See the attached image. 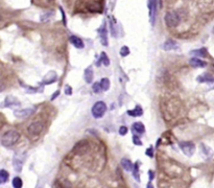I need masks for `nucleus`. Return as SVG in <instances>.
Returning <instances> with one entry per match:
<instances>
[{
    "label": "nucleus",
    "mask_w": 214,
    "mask_h": 188,
    "mask_svg": "<svg viewBox=\"0 0 214 188\" xmlns=\"http://www.w3.org/2000/svg\"><path fill=\"white\" fill-rule=\"evenodd\" d=\"M19 139H20V134L15 130H9L2 135L1 144L4 148H11L19 141Z\"/></svg>",
    "instance_id": "obj_1"
},
{
    "label": "nucleus",
    "mask_w": 214,
    "mask_h": 188,
    "mask_svg": "<svg viewBox=\"0 0 214 188\" xmlns=\"http://www.w3.org/2000/svg\"><path fill=\"white\" fill-rule=\"evenodd\" d=\"M180 20H181L180 15H179V13L175 11L167 12L165 14V17H164L165 24L170 28L177 27L179 23H180Z\"/></svg>",
    "instance_id": "obj_2"
},
{
    "label": "nucleus",
    "mask_w": 214,
    "mask_h": 188,
    "mask_svg": "<svg viewBox=\"0 0 214 188\" xmlns=\"http://www.w3.org/2000/svg\"><path fill=\"white\" fill-rule=\"evenodd\" d=\"M92 115L94 118H100L104 115V113L107 112V105L104 101H96L94 104V106L92 107Z\"/></svg>",
    "instance_id": "obj_3"
},
{
    "label": "nucleus",
    "mask_w": 214,
    "mask_h": 188,
    "mask_svg": "<svg viewBox=\"0 0 214 188\" xmlns=\"http://www.w3.org/2000/svg\"><path fill=\"white\" fill-rule=\"evenodd\" d=\"M179 146H180L181 151L184 153L185 156L187 157H191L193 156L194 152H195V145H194L193 142L191 141H183L179 143Z\"/></svg>",
    "instance_id": "obj_4"
},
{
    "label": "nucleus",
    "mask_w": 214,
    "mask_h": 188,
    "mask_svg": "<svg viewBox=\"0 0 214 188\" xmlns=\"http://www.w3.org/2000/svg\"><path fill=\"white\" fill-rule=\"evenodd\" d=\"M43 123L40 122V121H35L33 122L31 125H29V126H28V134L31 136V137H36L38 135H40L41 133H42L43 131Z\"/></svg>",
    "instance_id": "obj_5"
},
{
    "label": "nucleus",
    "mask_w": 214,
    "mask_h": 188,
    "mask_svg": "<svg viewBox=\"0 0 214 188\" xmlns=\"http://www.w3.org/2000/svg\"><path fill=\"white\" fill-rule=\"evenodd\" d=\"M89 151V143L86 141V140H83V141H79L75 144V146L73 148V153L75 155L82 156L86 154Z\"/></svg>",
    "instance_id": "obj_6"
},
{
    "label": "nucleus",
    "mask_w": 214,
    "mask_h": 188,
    "mask_svg": "<svg viewBox=\"0 0 214 188\" xmlns=\"http://www.w3.org/2000/svg\"><path fill=\"white\" fill-rule=\"evenodd\" d=\"M157 5L158 0H148V9H149V20L154 25L156 20V14H157Z\"/></svg>",
    "instance_id": "obj_7"
},
{
    "label": "nucleus",
    "mask_w": 214,
    "mask_h": 188,
    "mask_svg": "<svg viewBox=\"0 0 214 188\" xmlns=\"http://www.w3.org/2000/svg\"><path fill=\"white\" fill-rule=\"evenodd\" d=\"M34 110L31 108H26V109H18L14 111V115L17 118H27L28 116H30L33 114Z\"/></svg>",
    "instance_id": "obj_8"
},
{
    "label": "nucleus",
    "mask_w": 214,
    "mask_h": 188,
    "mask_svg": "<svg viewBox=\"0 0 214 188\" xmlns=\"http://www.w3.org/2000/svg\"><path fill=\"white\" fill-rule=\"evenodd\" d=\"M4 106L8 108H16V107H20L21 103L19 101L17 98L14 96H6L5 100H4Z\"/></svg>",
    "instance_id": "obj_9"
},
{
    "label": "nucleus",
    "mask_w": 214,
    "mask_h": 188,
    "mask_svg": "<svg viewBox=\"0 0 214 188\" xmlns=\"http://www.w3.org/2000/svg\"><path fill=\"white\" fill-rule=\"evenodd\" d=\"M56 73L54 71H50L48 72L47 74L44 76L43 81H42V85H49V84H52L56 81Z\"/></svg>",
    "instance_id": "obj_10"
},
{
    "label": "nucleus",
    "mask_w": 214,
    "mask_h": 188,
    "mask_svg": "<svg viewBox=\"0 0 214 188\" xmlns=\"http://www.w3.org/2000/svg\"><path fill=\"white\" fill-rule=\"evenodd\" d=\"M200 149H201V153H202V155L206 159H211L213 157L214 152L209 148V146H207L206 144H204V143H202V144H201Z\"/></svg>",
    "instance_id": "obj_11"
},
{
    "label": "nucleus",
    "mask_w": 214,
    "mask_h": 188,
    "mask_svg": "<svg viewBox=\"0 0 214 188\" xmlns=\"http://www.w3.org/2000/svg\"><path fill=\"white\" fill-rule=\"evenodd\" d=\"M179 46H178V43L175 42V41L169 39V40H166L164 44H163V49L165 50V51H170V50H175L178 49Z\"/></svg>",
    "instance_id": "obj_12"
},
{
    "label": "nucleus",
    "mask_w": 214,
    "mask_h": 188,
    "mask_svg": "<svg viewBox=\"0 0 214 188\" xmlns=\"http://www.w3.org/2000/svg\"><path fill=\"white\" fill-rule=\"evenodd\" d=\"M69 41H70V43L75 47V48L82 49L85 47V44H84V42H83V40L81 39V38H78V36H71L69 38Z\"/></svg>",
    "instance_id": "obj_13"
},
{
    "label": "nucleus",
    "mask_w": 214,
    "mask_h": 188,
    "mask_svg": "<svg viewBox=\"0 0 214 188\" xmlns=\"http://www.w3.org/2000/svg\"><path fill=\"white\" fill-rule=\"evenodd\" d=\"M98 31H99V39H100L101 44H103L104 46H108V31H107L106 25L104 24Z\"/></svg>",
    "instance_id": "obj_14"
},
{
    "label": "nucleus",
    "mask_w": 214,
    "mask_h": 188,
    "mask_svg": "<svg viewBox=\"0 0 214 188\" xmlns=\"http://www.w3.org/2000/svg\"><path fill=\"white\" fill-rule=\"evenodd\" d=\"M13 166H14L15 170L18 171V173H21V171H22V167H23V161H22V159L17 155H15L14 159H13Z\"/></svg>",
    "instance_id": "obj_15"
},
{
    "label": "nucleus",
    "mask_w": 214,
    "mask_h": 188,
    "mask_svg": "<svg viewBox=\"0 0 214 188\" xmlns=\"http://www.w3.org/2000/svg\"><path fill=\"white\" fill-rule=\"evenodd\" d=\"M190 65L194 67V68H204V67H206V62L205 61H203V60H201L199 58H192V59H190Z\"/></svg>",
    "instance_id": "obj_16"
},
{
    "label": "nucleus",
    "mask_w": 214,
    "mask_h": 188,
    "mask_svg": "<svg viewBox=\"0 0 214 188\" xmlns=\"http://www.w3.org/2000/svg\"><path fill=\"white\" fill-rule=\"evenodd\" d=\"M196 81L199 83H214V78L210 73H203L197 76Z\"/></svg>",
    "instance_id": "obj_17"
},
{
    "label": "nucleus",
    "mask_w": 214,
    "mask_h": 188,
    "mask_svg": "<svg viewBox=\"0 0 214 188\" xmlns=\"http://www.w3.org/2000/svg\"><path fill=\"white\" fill-rule=\"evenodd\" d=\"M120 164H121V166H122L123 169L126 170V171H133V169H134V165H133L132 162L129 160V159H126V158L121 159Z\"/></svg>",
    "instance_id": "obj_18"
},
{
    "label": "nucleus",
    "mask_w": 214,
    "mask_h": 188,
    "mask_svg": "<svg viewBox=\"0 0 214 188\" xmlns=\"http://www.w3.org/2000/svg\"><path fill=\"white\" fill-rule=\"evenodd\" d=\"M54 15L56 14H54L53 11H48L40 16V20H41V22H44V23H45V22H48L51 20V19H53Z\"/></svg>",
    "instance_id": "obj_19"
},
{
    "label": "nucleus",
    "mask_w": 214,
    "mask_h": 188,
    "mask_svg": "<svg viewBox=\"0 0 214 188\" xmlns=\"http://www.w3.org/2000/svg\"><path fill=\"white\" fill-rule=\"evenodd\" d=\"M84 76H85L86 83H88V84H91L92 81H93V70H92L91 67H88V68L85 70Z\"/></svg>",
    "instance_id": "obj_20"
},
{
    "label": "nucleus",
    "mask_w": 214,
    "mask_h": 188,
    "mask_svg": "<svg viewBox=\"0 0 214 188\" xmlns=\"http://www.w3.org/2000/svg\"><path fill=\"white\" fill-rule=\"evenodd\" d=\"M127 114H129L130 116H133V117H138V116H141L143 114V110L140 106H137L134 110L127 111Z\"/></svg>",
    "instance_id": "obj_21"
},
{
    "label": "nucleus",
    "mask_w": 214,
    "mask_h": 188,
    "mask_svg": "<svg viewBox=\"0 0 214 188\" xmlns=\"http://www.w3.org/2000/svg\"><path fill=\"white\" fill-rule=\"evenodd\" d=\"M133 131L138 134H143L145 132V126L142 122H135L133 123Z\"/></svg>",
    "instance_id": "obj_22"
},
{
    "label": "nucleus",
    "mask_w": 214,
    "mask_h": 188,
    "mask_svg": "<svg viewBox=\"0 0 214 188\" xmlns=\"http://www.w3.org/2000/svg\"><path fill=\"white\" fill-rule=\"evenodd\" d=\"M54 188H71L70 184L68 181L66 180H57L56 183H54Z\"/></svg>",
    "instance_id": "obj_23"
},
{
    "label": "nucleus",
    "mask_w": 214,
    "mask_h": 188,
    "mask_svg": "<svg viewBox=\"0 0 214 188\" xmlns=\"http://www.w3.org/2000/svg\"><path fill=\"white\" fill-rule=\"evenodd\" d=\"M191 55L200 56V58H205L207 56V49L206 48H200V49H195L191 51Z\"/></svg>",
    "instance_id": "obj_24"
},
{
    "label": "nucleus",
    "mask_w": 214,
    "mask_h": 188,
    "mask_svg": "<svg viewBox=\"0 0 214 188\" xmlns=\"http://www.w3.org/2000/svg\"><path fill=\"white\" fill-rule=\"evenodd\" d=\"M139 165L140 163L139 162H136L135 164H134V169H133V176L135 178V180L137 182H140V176H139Z\"/></svg>",
    "instance_id": "obj_25"
},
{
    "label": "nucleus",
    "mask_w": 214,
    "mask_h": 188,
    "mask_svg": "<svg viewBox=\"0 0 214 188\" xmlns=\"http://www.w3.org/2000/svg\"><path fill=\"white\" fill-rule=\"evenodd\" d=\"M8 177H9V175L5 169L0 170V183L1 184H4L6 181L8 180Z\"/></svg>",
    "instance_id": "obj_26"
},
{
    "label": "nucleus",
    "mask_w": 214,
    "mask_h": 188,
    "mask_svg": "<svg viewBox=\"0 0 214 188\" xmlns=\"http://www.w3.org/2000/svg\"><path fill=\"white\" fill-rule=\"evenodd\" d=\"M12 184H13V187L14 188H22V186H23V182H22L21 178H19V177L14 178Z\"/></svg>",
    "instance_id": "obj_27"
},
{
    "label": "nucleus",
    "mask_w": 214,
    "mask_h": 188,
    "mask_svg": "<svg viewBox=\"0 0 214 188\" xmlns=\"http://www.w3.org/2000/svg\"><path fill=\"white\" fill-rule=\"evenodd\" d=\"M99 61H100L101 63H103L104 66H109V65H110V60H109V58L107 56L106 52H104V51L100 53V59H99Z\"/></svg>",
    "instance_id": "obj_28"
},
{
    "label": "nucleus",
    "mask_w": 214,
    "mask_h": 188,
    "mask_svg": "<svg viewBox=\"0 0 214 188\" xmlns=\"http://www.w3.org/2000/svg\"><path fill=\"white\" fill-rule=\"evenodd\" d=\"M101 88H103V91H108L109 88H110V81L109 78H103L100 82Z\"/></svg>",
    "instance_id": "obj_29"
},
{
    "label": "nucleus",
    "mask_w": 214,
    "mask_h": 188,
    "mask_svg": "<svg viewBox=\"0 0 214 188\" xmlns=\"http://www.w3.org/2000/svg\"><path fill=\"white\" fill-rule=\"evenodd\" d=\"M92 91H93L94 93H100V91H103L100 83H98V82L94 83L93 86H92Z\"/></svg>",
    "instance_id": "obj_30"
},
{
    "label": "nucleus",
    "mask_w": 214,
    "mask_h": 188,
    "mask_svg": "<svg viewBox=\"0 0 214 188\" xmlns=\"http://www.w3.org/2000/svg\"><path fill=\"white\" fill-rule=\"evenodd\" d=\"M119 52H120L121 56H127L130 55V48L127 46H122Z\"/></svg>",
    "instance_id": "obj_31"
},
{
    "label": "nucleus",
    "mask_w": 214,
    "mask_h": 188,
    "mask_svg": "<svg viewBox=\"0 0 214 188\" xmlns=\"http://www.w3.org/2000/svg\"><path fill=\"white\" fill-rule=\"evenodd\" d=\"M133 142H134V144H136L138 146L142 145V141L140 140L139 136H137V135H133Z\"/></svg>",
    "instance_id": "obj_32"
},
{
    "label": "nucleus",
    "mask_w": 214,
    "mask_h": 188,
    "mask_svg": "<svg viewBox=\"0 0 214 188\" xmlns=\"http://www.w3.org/2000/svg\"><path fill=\"white\" fill-rule=\"evenodd\" d=\"M145 154H146V156H148L149 158H154V148H152V146H149V148L146 149Z\"/></svg>",
    "instance_id": "obj_33"
},
{
    "label": "nucleus",
    "mask_w": 214,
    "mask_h": 188,
    "mask_svg": "<svg viewBox=\"0 0 214 188\" xmlns=\"http://www.w3.org/2000/svg\"><path fill=\"white\" fill-rule=\"evenodd\" d=\"M64 91H65V94L66 95H69V96H70V95H72V88L70 87L69 85H66L65 86V90H64Z\"/></svg>",
    "instance_id": "obj_34"
},
{
    "label": "nucleus",
    "mask_w": 214,
    "mask_h": 188,
    "mask_svg": "<svg viewBox=\"0 0 214 188\" xmlns=\"http://www.w3.org/2000/svg\"><path fill=\"white\" fill-rule=\"evenodd\" d=\"M110 30H111V34L113 35V37H116V33H115V25H114L112 20H110Z\"/></svg>",
    "instance_id": "obj_35"
},
{
    "label": "nucleus",
    "mask_w": 214,
    "mask_h": 188,
    "mask_svg": "<svg viewBox=\"0 0 214 188\" xmlns=\"http://www.w3.org/2000/svg\"><path fill=\"white\" fill-rule=\"evenodd\" d=\"M126 133H127V127L126 126H122L119 127V134H120L121 136H124Z\"/></svg>",
    "instance_id": "obj_36"
},
{
    "label": "nucleus",
    "mask_w": 214,
    "mask_h": 188,
    "mask_svg": "<svg viewBox=\"0 0 214 188\" xmlns=\"http://www.w3.org/2000/svg\"><path fill=\"white\" fill-rule=\"evenodd\" d=\"M148 179L149 181H152V180H154L155 179V173L152 170H148Z\"/></svg>",
    "instance_id": "obj_37"
},
{
    "label": "nucleus",
    "mask_w": 214,
    "mask_h": 188,
    "mask_svg": "<svg viewBox=\"0 0 214 188\" xmlns=\"http://www.w3.org/2000/svg\"><path fill=\"white\" fill-rule=\"evenodd\" d=\"M60 11H61V14H62V17H63V22H64V25H66V24H67V22H66V17H65V14H64L63 8H60Z\"/></svg>",
    "instance_id": "obj_38"
},
{
    "label": "nucleus",
    "mask_w": 214,
    "mask_h": 188,
    "mask_svg": "<svg viewBox=\"0 0 214 188\" xmlns=\"http://www.w3.org/2000/svg\"><path fill=\"white\" fill-rule=\"evenodd\" d=\"M60 94V91H56V92H54V94H53V96L51 97V99L53 100L54 99V98H56V96H57V95H59Z\"/></svg>",
    "instance_id": "obj_39"
},
{
    "label": "nucleus",
    "mask_w": 214,
    "mask_h": 188,
    "mask_svg": "<svg viewBox=\"0 0 214 188\" xmlns=\"http://www.w3.org/2000/svg\"><path fill=\"white\" fill-rule=\"evenodd\" d=\"M146 188H154V186H152V184L151 183V181L147 183V185H146Z\"/></svg>",
    "instance_id": "obj_40"
},
{
    "label": "nucleus",
    "mask_w": 214,
    "mask_h": 188,
    "mask_svg": "<svg viewBox=\"0 0 214 188\" xmlns=\"http://www.w3.org/2000/svg\"><path fill=\"white\" fill-rule=\"evenodd\" d=\"M47 1H49V2H52V1H54V0H47Z\"/></svg>",
    "instance_id": "obj_41"
},
{
    "label": "nucleus",
    "mask_w": 214,
    "mask_h": 188,
    "mask_svg": "<svg viewBox=\"0 0 214 188\" xmlns=\"http://www.w3.org/2000/svg\"><path fill=\"white\" fill-rule=\"evenodd\" d=\"M213 33H214V28H213Z\"/></svg>",
    "instance_id": "obj_42"
},
{
    "label": "nucleus",
    "mask_w": 214,
    "mask_h": 188,
    "mask_svg": "<svg viewBox=\"0 0 214 188\" xmlns=\"http://www.w3.org/2000/svg\"><path fill=\"white\" fill-rule=\"evenodd\" d=\"M213 67H214V65H213Z\"/></svg>",
    "instance_id": "obj_43"
}]
</instances>
